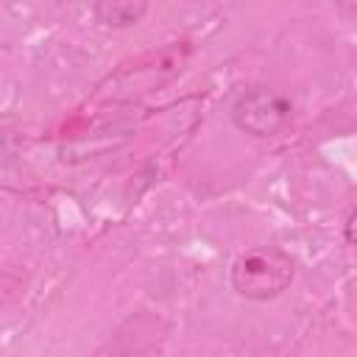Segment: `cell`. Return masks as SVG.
Masks as SVG:
<instances>
[{
  "mask_svg": "<svg viewBox=\"0 0 357 357\" xmlns=\"http://www.w3.org/2000/svg\"><path fill=\"white\" fill-rule=\"evenodd\" d=\"M346 240L349 243H354V212L349 215V220H346Z\"/></svg>",
  "mask_w": 357,
  "mask_h": 357,
  "instance_id": "277c9868",
  "label": "cell"
},
{
  "mask_svg": "<svg viewBox=\"0 0 357 357\" xmlns=\"http://www.w3.org/2000/svg\"><path fill=\"white\" fill-rule=\"evenodd\" d=\"M92 11L106 28H131L145 17L148 0H92Z\"/></svg>",
  "mask_w": 357,
  "mask_h": 357,
  "instance_id": "3957f363",
  "label": "cell"
},
{
  "mask_svg": "<svg viewBox=\"0 0 357 357\" xmlns=\"http://www.w3.org/2000/svg\"><path fill=\"white\" fill-rule=\"evenodd\" d=\"M231 120L240 131L251 137H276L293 120L290 100L268 86H251L231 103Z\"/></svg>",
  "mask_w": 357,
  "mask_h": 357,
  "instance_id": "7a4b0ae2",
  "label": "cell"
},
{
  "mask_svg": "<svg viewBox=\"0 0 357 357\" xmlns=\"http://www.w3.org/2000/svg\"><path fill=\"white\" fill-rule=\"evenodd\" d=\"M296 262L290 254L273 245H259L243 254L231 268V284L243 298L268 301L290 287Z\"/></svg>",
  "mask_w": 357,
  "mask_h": 357,
  "instance_id": "6da1fadb",
  "label": "cell"
}]
</instances>
